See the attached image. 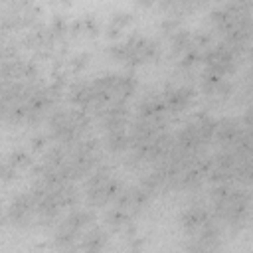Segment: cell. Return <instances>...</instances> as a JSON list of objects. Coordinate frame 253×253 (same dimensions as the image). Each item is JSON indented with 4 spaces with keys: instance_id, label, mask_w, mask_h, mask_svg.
Listing matches in <instances>:
<instances>
[{
    "instance_id": "6da1fadb",
    "label": "cell",
    "mask_w": 253,
    "mask_h": 253,
    "mask_svg": "<svg viewBox=\"0 0 253 253\" xmlns=\"http://www.w3.org/2000/svg\"><path fill=\"white\" fill-rule=\"evenodd\" d=\"M210 210L221 225L241 229L253 213L251 190L237 184H213L210 190Z\"/></svg>"
},
{
    "instance_id": "7a4b0ae2",
    "label": "cell",
    "mask_w": 253,
    "mask_h": 253,
    "mask_svg": "<svg viewBox=\"0 0 253 253\" xmlns=\"http://www.w3.org/2000/svg\"><path fill=\"white\" fill-rule=\"evenodd\" d=\"M91 126V115L77 107H59L53 109L47 117V136L55 144L71 146L87 138Z\"/></svg>"
},
{
    "instance_id": "3957f363",
    "label": "cell",
    "mask_w": 253,
    "mask_h": 253,
    "mask_svg": "<svg viewBox=\"0 0 253 253\" xmlns=\"http://www.w3.org/2000/svg\"><path fill=\"white\" fill-rule=\"evenodd\" d=\"M107 51L115 61L126 67H136V65H142V63H148L160 57L158 42L142 34H130L125 40L113 42Z\"/></svg>"
},
{
    "instance_id": "277c9868",
    "label": "cell",
    "mask_w": 253,
    "mask_h": 253,
    "mask_svg": "<svg viewBox=\"0 0 253 253\" xmlns=\"http://www.w3.org/2000/svg\"><path fill=\"white\" fill-rule=\"evenodd\" d=\"M83 192L91 208H101V206H109L119 198V194L123 192V184L117 176H113L111 168L101 164L85 178Z\"/></svg>"
},
{
    "instance_id": "5b68a950",
    "label": "cell",
    "mask_w": 253,
    "mask_h": 253,
    "mask_svg": "<svg viewBox=\"0 0 253 253\" xmlns=\"http://www.w3.org/2000/svg\"><path fill=\"white\" fill-rule=\"evenodd\" d=\"M93 221H95V211L91 208H71L53 231L55 247L63 253L77 247L79 237L93 225Z\"/></svg>"
},
{
    "instance_id": "8992f818",
    "label": "cell",
    "mask_w": 253,
    "mask_h": 253,
    "mask_svg": "<svg viewBox=\"0 0 253 253\" xmlns=\"http://www.w3.org/2000/svg\"><path fill=\"white\" fill-rule=\"evenodd\" d=\"M237 53L227 47L223 42H217V43H211L206 51H204V69L206 71H211L215 75H221V77H229L235 69H237Z\"/></svg>"
},
{
    "instance_id": "52a82bcc",
    "label": "cell",
    "mask_w": 253,
    "mask_h": 253,
    "mask_svg": "<svg viewBox=\"0 0 253 253\" xmlns=\"http://www.w3.org/2000/svg\"><path fill=\"white\" fill-rule=\"evenodd\" d=\"M4 219L14 227H26L32 223V219H36V200L30 190L20 192L10 200L4 211Z\"/></svg>"
},
{
    "instance_id": "ba28073f",
    "label": "cell",
    "mask_w": 253,
    "mask_h": 253,
    "mask_svg": "<svg viewBox=\"0 0 253 253\" xmlns=\"http://www.w3.org/2000/svg\"><path fill=\"white\" fill-rule=\"evenodd\" d=\"M221 42H223L227 47H231L237 55H239L245 47H249V43L253 42V16H251V12L239 16V18L221 34Z\"/></svg>"
},
{
    "instance_id": "9c48e42d",
    "label": "cell",
    "mask_w": 253,
    "mask_h": 253,
    "mask_svg": "<svg viewBox=\"0 0 253 253\" xmlns=\"http://www.w3.org/2000/svg\"><path fill=\"white\" fill-rule=\"evenodd\" d=\"M152 196H154V194H152L142 182H138V184H134V186L123 188V192H121L119 198L113 202V206L125 210V211L130 213L132 217H136V215L146 208V204L150 202Z\"/></svg>"
},
{
    "instance_id": "30bf717a",
    "label": "cell",
    "mask_w": 253,
    "mask_h": 253,
    "mask_svg": "<svg viewBox=\"0 0 253 253\" xmlns=\"http://www.w3.org/2000/svg\"><path fill=\"white\" fill-rule=\"evenodd\" d=\"M213 217L211 210L204 208L202 204H192V206H186L180 215H178V225L182 227V231L190 237H194L210 219Z\"/></svg>"
},
{
    "instance_id": "8fae6325",
    "label": "cell",
    "mask_w": 253,
    "mask_h": 253,
    "mask_svg": "<svg viewBox=\"0 0 253 253\" xmlns=\"http://www.w3.org/2000/svg\"><path fill=\"white\" fill-rule=\"evenodd\" d=\"M160 95H162V101H164L168 113L170 115H178V113L186 111L192 105L196 91L190 85L178 83V85H168L164 91H160Z\"/></svg>"
},
{
    "instance_id": "7c38bea8",
    "label": "cell",
    "mask_w": 253,
    "mask_h": 253,
    "mask_svg": "<svg viewBox=\"0 0 253 253\" xmlns=\"http://www.w3.org/2000/svg\"><path fill=\"white\" fill-rule=\"evenodd\" d=\"M245 126L241 121L233 119V117H223L217 119V126H215V134H213V142L219 148H235L241 134H243Z\"/></svg>"
},
{
    "instance_id": "4fadbf2b",
    "label": "cell",
    "mask_w": 253,
    "mask_h": 253,
    "mask_svg": "<svg viewBox=\"0 0 253 253\" xmlns=\"http://www.w3.org/2000/svg\"><path fill=\"white\" fill-rule=\"evenodd\" d=\"M168 109L162 101L160 93H152L146 95L138 105H136V119H144V121H152V123H164L168 119Z\"/></svg>"
},
{
    "instance_id": "5bb4252c",
    "label": "cell",
    "mask_w": 253,
    "mask_h": 253,
    "mask_svg": "<svg viewBox=\"0 0 253 253\" xmlns=\"http://www.w3.org/2000/svg\"><path fill=\"white\" fill-rule=\"evenodd\" d=\"M109 241V233L105 227L101 225H91L79 239V249L81 253H103V249L107 247Z\"/></svg>"
},
{
    "instance_id": "9a60e30c",
    "label": "cell",
    "mask_w": 253,
    "mask_h": 253,
    "mask_svg": "<svg viewBox=\"0 0 253 253\" xmlns=\"http://www.w3.org/2000/svg\"><path fill=\"white\" fill-rule=\"evenodd\" d=\"M67 99L73 107L91 113L93 111V85H91V81H75L67 91Z\"/></svg>"
},
{
    "instance_id": "2e32d148",
    "label": "cell",
    "mask_w": 253,
    "mask_h": 253,
    "mask_svg": "<svg viewBox=\"0 0 253 253\" xmlns=\"http://www.w3.org/2000/svg\"><path fill=\"white\" fill-rule=\"evenodd\" d=\"M103 142H105L109 152H115V154L128 152V148H130V132H128V128H117V130L103 132Z\"/></svg>"
},
{
    "instance_id": "e0dca14e",
    "label": "cell",
    "mask_w": 253,
    "mask_h": 253,
    "mask_svg": "<svg viewBox=\"0 0 253 253\" xmlns=\"http://www.w3.org/2000/svg\"><path fill=\"white\" fill-rule=\"evenodd\" d=\"M192 45H196L194 42V32L188 28H180L174 36H170V51L174 55H182L186 49H190Z\"/></svg>"
},
{
    "instance_id": "ac0fdd59",
    "label": "cell",
    "mask_w": 253,
    "mask_h": 253,
    "mask_svg": "<svg viewBox=\"0 0 253 253\" xmlns=\"http://www.w3.org/2000/svg\"><path fill=\"white\" fill-rule=\"evenodd\" d=\"M235 184L237 186H243L247 190H253V154L251 156H245L239 162L237 172H235Z\"/></svg>"
},
{
    "instance_id": "d6986e66",
    "label": "cell",
    "mask_w": 253,
    "mask_h": 253,
    "mask_svg": "<svg viewBox=\"0 0 253 253\" xmlns=\"http://www.w3.org/2000/svg\"><path fill=\"white\" fill-rule=\"evenodd\" d=\"M204 51H206V49H202L200 45H192V47L186 49L182 55H178V67L184 69V71L194 69L198 63L204 61Z\"/></svg>"
},
{
    "instance_id": "ffe728a7",
    "label": "cell",
    "mask_w": 253,
    "mask_h": 253,
    "mask_svg": "<svg viewBox=\"0 0 253 253\" xmlns=\"http://www.w3.org/2000/svg\"><path fill=\"white\" fill-rule=\"evenodd\" d=\"M107 225L111 227V229H125V227H128L130 225V221H132V215L130 213H126L125 210H121V208H117V206H113L109 211H107Z\"/></svg>"
},
{
    "instance_id": "44dd1931",
    "label": "cell",
    "mask_w": 253,
    "mask_h": 253,
    "mask_svg": "<svg viewBox=\"0 0 253 253\" xmlns=\"http://www.w3.org/2000/svg\"><path fill=\"white\" fill-rule=\"evenodd\" d=\"M130 20H132V16H130L128 12H115V14L111 16V20H109L107 34H109V36H119V34L130 24Z\"/></svg>"
},
{
    "instance_id": "7402d4cb",
    "label": "cell",
    "mask_w": 253,
    "mask_h": 253,
    "mask_svg": "<svg viewBox=\"0 0 253 253\" xmlns=\"http://www.w3.org/2000/svg\"><path fill=\"white\" fill-rule=\"evenodd\" d=\"M184 253H219V247H213V245H208V243H202V241L192 239L186 245Z\"/></svg>"
},
{
    "instance_id": "603a6c76",
    "label": "cell",
    "mask_w": 253,
    "mask_h": 253,
    "mask_svg": "<svg viewBox=\"0 0 253 253\" xmlns=\"http://www.w3.org/2000/svg\"><path fill=\"white\" fill-rule=\"evenodd\" d=\"M12 166H16L18 170L20 168H26V166H30V162H32V158H30V154L28 152H24V150H14L8 158H6Z\"/></svg>"
},
{
    "instance_id": "cb8c5ba5",
    "label": "cell",
    "mask_w": 253,
    "mask_h": 253,
    "mask_svg": "<svg viewBox=\"0 0 253 253\" xmlns=\"http://www.w3.org/2000/svg\"><path fill=\"white\" fill-rule=\"evenodd\" d=\"M16 172H18V168H16V166H12V164L4 158L2 168H0V178H2V182H4V184H10V182L16 178Z\"/></svg>"
},
{
    "instance_id": "d4e9b609",
    "label": "cell",
    "mask_w": 253,
    "mask_h": 253,
    "mask_svg": "<svg viewBox=\"0 0 253 253\" xmlns=\"http://www.w3.org/2000/svg\"><path fill=\"white\" fill-rule=\"evenodd\" d=\"M87 61V53H79L75 59H73V67H83Z\"/></svg>"
},
{
    "instance_id": "484cf974",
    "label": "cell",
    "mask_w": 253,
    "mask_h": 253,
    "mask_svg": "<svg viewBox=\"0 0 253 253\" xmlns=\"http://www.w3.org/2000/svg\"><path fill=\"white\" fill-rule=\"evenodd\" d=\"M121 253H138V243H132L130 247H126V249L121 251Z\"/></svg>"
},
{
    "instance_id": "4316f807",
    "label": "cell",
    "mask_w": 253,
    "mask_h": 253,
    "mask_svg": "<svg viewBox=\"0 0 253 253\" xmlns=\"http://www.w3.org/2000/svg\"><path fill=\"white\" fill-rule=\"evenodd\" d=\"M65 253H81V249H79V247H73V249H69V251H65Z\"/></svg>"
},
{
    "instance_id": "83f0119b",
    "label": "cell",
    "mask_w": 253,
    "mask_h": 253,
    "mask_svg": "<svg viewBox=\"0 0 253 253\" xmlns=\"http://www.w3.org/2000/svg\"><path fill=\"white\" fill-rule=\"evenodd\" d=\"M249 55H251V61H253V42L249 43Z\"/></svg>"
}]
</instances>
